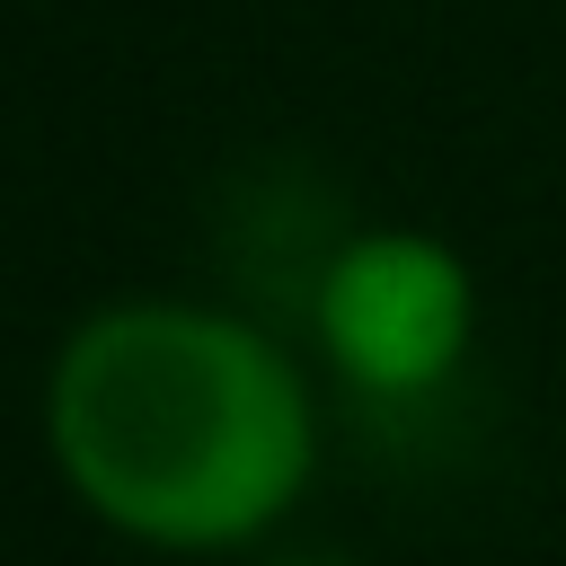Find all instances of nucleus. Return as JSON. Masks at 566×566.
<instances>
[{
    "label": "nucleus",
    "instance_id": "2",
    "mask_svg": "<svg viewBox=\"0 0 566 566\" xmlns=\"http://www.w3.org/2000/svg\"><path fill=\"white\" fill-rule=\"evenodd\" d=\"M327 363L371 398H424L478 336V283L433 230H354L318 274Z\"/></svg>",
    "mask_w": 566,
    "mask_h": 566
},
{
    "label": "nucleus",
    "instance_id": "1",
    "mask_svg": "<svg viewBox=\"0 0 566 566\" xmlns=\"http://www.w3.org/2000/svg\"><path fill=\"white\" fill-rule=\"evenodd\" d=\"M62 486L142 548H248L318 460V416L283 345L212 301H106L44 380Z\"/></svg>",
    "mask_w": 566,
    "mask_h": 566
},
{
    "label": "nucleus",
    "instance_id": "3",
    "mask_svg": "<svg viewBox=\"0 0 566 566\" xmlns=\"http://www.w3.org/2000/svg\"><path fill=\"white\" fill-rule=\"evenodd\" d=\"M292 566H336V557H292Z\"/></svg>",
    "mask_w": 566,
    "mask_h": 566
}]
</instances>
